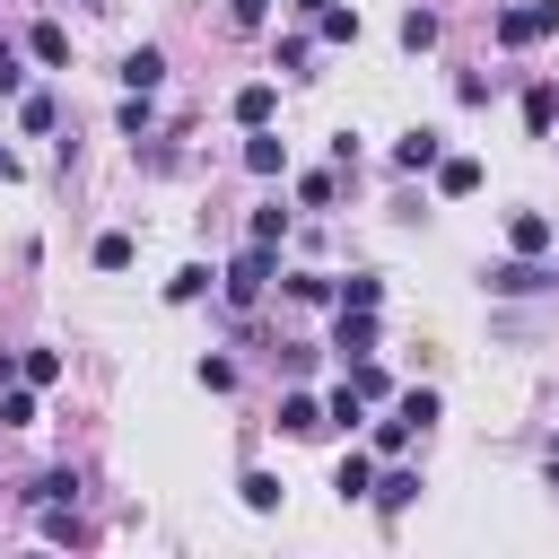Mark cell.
Returning a JSON list of instances; mask_svg holds the SVG:
<instances>
[{
    "instance_id": "obj_13",
    "label": "cell",
    "mask_w": 559,
    "mask_h": 559,
    "mask_svg": "<svg viewBox=\"0 0 559 559\" xmlns=\"http://www.w3.org/2000/svg\"><path fill=\"white\" fill-rule=\"evenodd\" d=\"M17 122H26V131H52V122H61V105H52L44 87H26V96H17Z\"/></svg>"
},
{
    "instance_id": "obj_19",
    "label": "cell",
    "mask_w": 559,
    "mask_h": 559,
    "mask_svg": "<svg viewBox=\"0 0 559 559\" xmlns=\"http://www.w3.org/2000/svg\"><path fill=\"white\" fill-rule=\"evenodd\" d=\"M349 384H358V393H367V402H384V393H393V376H384V367H376V358H349Z\"/></svg>"
},
{
    "instance_id": "obj_1",
    "label": "cell",
    "mask_w": 559,
    "mask_h": 559,
    "mask_svg": "<svg viewBox=\"0 0 559 559\" xmlns=\"http://www.w3.org/2000/svg\"><path fill=\"white\" fill-rule=\"evenodd\" d=\"M542 35H559V0H507V9H498V44H507V52H524V44H542Z\"/></svg>"
},
{
    "instance_id": "obj_3",
    "label": "cell",
    "mask_w": 559,
    "mask_h": 559,
    "mask_svg": "<svg viewBox=\"0 0 559 559\" xmlns=\"http://www.w3.org/2000/svg\"><path fill=\"white\" fill-rule=\"evenodd\" d=\"M489 288H498V297H542V288H559V271H542L533 253H515V262L489 271Z\"/></svg>"
},
{
    "instance_id": "obj_16",
    "label": "cell",
    "mask_w": 559,
    "mask_h": 559,
    "mask_svg": "<svg viewBox=\"0 0 559 559\" xmlns=\"http://www.w3.org/2000/svg\"><path fill=\"white\" fill-rule=\"evenodd\" d=\"M314 26H323V44H358V9H341V0H332Z\"/></svg>"
},
{
    "instance_id": "obj_24",
    "label": "cell",
    "mask_w": 559,
    "mask_h": 559,
    "mask_svg": "<svg viewBox=\"0 0 559 559\" xmlns=\"http://www.w3.org/2000/svg\"><path fill=\"white\" fill-rule=\"evenodd\" d=\"M26 498H35V507H52V498H79V472H44Z\"/></svg>"
},
{
    "instance_id": "obj_33",
    "label": "cell",
    "mask_w": 559,
    "mask_h": 559,
    "mask_svg": "<svg viewBox=\"0 0 559 559\" xmlns=\"http://www.w3.org/2000/svg\"><path fill=\"white\" fill-rule=\"evenodd\" d=\"M35 419V393H0V428H26Z\"/></svg>"
},
{
    "instance_id": "obj_28",
    "label": "cell",
    "mask_w": 559,
    "mask_h": 559,
    "mask_svg": "<svg viewBox=\"0 0 559 559\" xmlns=\"http://www.w3.org/2000/svg\"><path fill=\"white\" fill-rule=\"evenodd\" d=\"M306 61H314V44H306V35H280V70H297V79H306Z\"/></svg>"
},
{
    "instance_id": "obj_34",
    "label": "cell",
    "mask_w": 559,
    "mask_h": 559,
    "mask_svg": "<svg viewBox=\"0 0 559 559\" xmlns=\"http://www.w3.org/2000/svg\"><path fill=\"white\" fill-rule=\"evenodd\" d=\"M0 96H26V70H17V52L0 44Z\"/></svg>"
},
{
    "instance_id": "obj_14",
    "label": "cell",
    "mask_w": 559,
    "mask_h": 559,
    "mask_svg": "<svg viewBox=\"0 0 559 559\" xmlns=\"http://www.w3.org/2000/svg\"><path fill=\"white\" fill-rule=\"evenodd\" d=\"M280 288H288V297H297V306H323V297H341V288H332V280H323V271H288V280H280Z\"/></svg>"
},
{
    "instance_id": "obj_26",
    "label": "cell",
    "mask_w": 559,
    "mask_h": 559,
    "mask_svg": "<svg viewBox=\"0 0 559 559\" xmlns=\"http://www.w3.org/2000/svg\"><path fill=\"white\" fill-rule=\"evenodd\" d=\"M524 122H533V131H550V122H559V96H550V87H533V96H524Z\"/></svg>"
},
{
    "instance_id": "obj_21",
    "label": "cell",
    "mask_w": 559,
    "mask_h": 559,
    "mask_svg": "<svg viewBox=\"0 0 559 559\" xmlns=\"http://www.w3.org/2000/svg\"><path fill=\"white\" fill-rule=\"evenodd\" d=\"M96 271H131V236H122V227L96 236Z\"/></svg>"
},
{
    "instance_id": "obj_25",
    "label": "cell",
    "mask_w": 559,
    "mask_h": 559,
    "mask_svg": "<svg viewBox=\"0 0 559 559\" xmlns=\"http://www.w3.org/2000/svg\"><path fill=\"white\" fill-rule=\"evenodd\" d=\"M402 44H411V52H428V44H437V17H428V9H411V17H402Z\"/></svg>"
},
{
    "instance_id": "obj_10",
    "label": "cell",
    "mask_w": 559,
    "mask_h": 559,
    "mask_svg": "<svg viewBox=\"0 0 559 559\" xmlns=\"http://www.w3.org/2000/svg\"><path fill=\"white\" fill-rule=\"evenodd\" d=\"M393 166H402V175H428V166H437V131H411V140H393Z\"/></svg>"
},
{
    "instance_id": "obj_35",
    "label": "cell",
    "mask_w": 559,
    "mask_h": 559,
    "mask_svg": "<svg viewBox=\"0 0 559 559\" xmlns=\"http://www.w3.org/2000/svg\"><path fill=\"white\" fill-rule=\"evenodd\" d=\"M227 17H236V26H245V35H253V26H262V17H271V0H227Z\"/></svg>"
},
{
    "instance_id": "obj_30",
    "label": "cell",
    "mask_w": 559,
    "mask_h": 559,
    "mask_svg": "<svg viewBox=\"0 0 559 559\" xmlns=\"http://www.w3.org/2000/svg\"><path fill=\"white\" fill-rule=\"evenodd\" d=\"M332 192H341L332 175H306V183H297V201H306V210H332Z\"/></svg>"
},
{
    "instance_id": "obj_5",
    "label": "cell",
    "mask_w": 559,
    "mask_h": 559,
    "mask_svg": "<svg viewBox=\"0 0 559 559\" xmlns=\"http://www.w3.org/2000/svg\"><path fill=\"white\" fill-rule=\"evenodd\" d=\"M114 79H122V87H131V96H148V87H157V79H166V52H157V44H131V52H122V70H114Z\"/></svg>"
},
{
    "instance_id": "obj_22",
    "label": "cell",
    "mask_w": 559,
    "mask_h": 559,
    "mask_svg": "<svg viewBox=\"0 0 559 559\" xmlns=\"http://www.w3.org/2000/svg\"><path fill=\"white\" fill-rule=\"evenodd\" d=\"M376 297H384L376 271H349V280H341V306H376Z\"/></svg>"
},
{
    "instance_id": "obj_32",
    "label": "cell",
    "mask_w": 559,
    "mask_h": 559,
    "mask_svg": "<svg viewBox=\"0 0 559 559\" xmlns=\"http://www.w3.org/2000/svg\"><path fill=\"white\" fill-rule=\"evenodd\" d=\"M402 445H411V419H402V411H393V419H384V428H376V454H402Z\"/></svg>"
},
{
    "instance_id": "obj_20",
    "label": "cell",
    "mask_w": 559,
    "mask_h": 559,
    "mask_svg": "<svg viewBox=\"0 0 559 559\" xmlns=\"http://www.w3.org/2000/svg\"><path fill=\"white\" fill-rule=\"evenodd\" d=\"M236 489H245V507H253V515H271V507H280V480H271V472H245Z\"/></svg>"
},
{
    "instance_id": "obj_12",
    "label": "cell",
    "mask_w": 559,
    "mask_h": 559,
    "mask_svg": "<svg viewBox=\"0 0 559 559\" xmlns=\"http://www.w3.org/2000/svg\"><path fill=\"white\" fill-rule=\"evenodd\" d=\"M367 498H376V507H384V515H402V507H411V498H419V472H384V480H376V489H367Z\"/></svg>"
},
{
    "instance_id": "obj_6",
    "label": "cell",
    "mask_w": 559,
    "mask_h": 559,
    "mask_svg": "<svg viewBox=\"0 0 559 559\" xmlns=\"http://www.w3.org/2000/svg\"><path fill=\"white\" fill-rule=\"evenodd\" d=\"M280 428H288V437H323V428H332V411H323L314 393H288V402H280Z\"/></svg>"
},
{
    "instance_id": "obj_23",
    "label": "cell",
    "mask_w": 559,
    "mask_h": 559,
    "mask_svg": "<svg viewBox=\"0 0 559 559\" xmlns=\"http://www.w3.org/2000/svg\"><path fill=\"white\" fill-rule=\"evenodd\" d=\"M393 411H402V419H411V428H428V419H437V393H428V384H411V393H402V402H393Z\"/></svg>"
},
{
    "instance_id": "obj_27",
    "label": "cell",
    "mask_w": 559,
    "mask_h": 559,
    "mask_svg": "<svg viewBox=\"0 0 559 559\" xmlns=\"http://www.w3.org/2000/svg\"><path fill=\"white\" fill-rule=\"evenodd\" d=\"M323 411H332V419H341V428H358V411H367V393H358V384H341V393H332V402H323Z\"/></svg>"
},
{
    "instance_id": "obj_18",
    "label": "cell",
    "mask_w": 559,
    "mask_h": 559,
    "mask_svg": "<svg viewBox=\"0 0 559 559\" xmlns=\"http://www.w3.org/2000/svg\"><path fill=\"white\" fill-rule=\"evenodd\" d=\"M201 288H210V271H201V262H183V271H175V280H166V306H192V297H201Z\"/></svg>"
},
{
    "instance_id": "obj_37",
    "label": "cell",
    "mask_w": 559,
    "mask_h": 559,
    "mask_svg": "<svg viewBox=\"0 0 559 559\" xmlns=\"http://www.w3.org/2000/svg\"><path fill=\"white\" fill-rule=\"evenodd\" d=\"M288 9H306V17H323V9H332V0H288Z\"/></svg>"
},
{
    "instance_id": "obj_29",
    "label": "cell",
    "mask_w": 559,
    "mask_h": 559,
    "mask_svg": "<svg viewBox=\"0 0 559 559\" xmlns=\"http://www.w3.org/2000/svg\"><path fill=\"white\" fill-rule=\"evenodd\" d=\"M114 122H122V140H148V96H131V105H122Z\"/></svg>"
},
{
    "instance_id": "obj_36",
    "label": "cell",
    "mask_w": 559,
    "mask_h": 559,
    "mask_svg": "<svg viewBox=\"0 0 559 559\" xmlns=\"http://www.w3.org/2000/svg\"><path fill=\"white\" fill-rule=\"evenodd\" d=\"M0 183H17V157H9V148H0Z\"/></svg>"
},
{
    "instance_id": "obj_11",
    "label": "cell",
    "mask_w": 559,
    "mask_h": 559,
    "mask_svg": "<svg viewBox=\"0 0 559 559\" xmlns=\"http://www.w3.org/2000/svg\"><path fill=\"white\" fill-rule=\"evenodd\" d=\"M437 192H445V201L480 192V166H472V157H437Z\"/></svg>"
},
{
    "instance_id": "obj_7",
    "label": "cell",
    "mask_w": 559,
    "mask_h": 559,
    "mask_svg": "<svg viewBox=\"0 0 559 559\" xmlns=\"http://www.w3.org/2000/svg\"><path fill=\"white\" fill-rule=\"evenodd\" d=\"M271 114H280V87H271V79H253V87H236V122H245V131H262Z\"/></svg>"
},
{
    "instance_id": "obj_17",
    "label": "cell",
    "mask_w": 559,
    "mask_h": 559,
    "mask_svg": "<svg viewBox=\"0 0 559 559\" xmlns=\"http://www.w3.org/2000/svg\"><path fill=\"white\" fill-rule=\"evenodd\" d=\"M26 44H35V61H52V70H61V61H70V35H61V26H52V17H44V26H35V35H26Z\"/></svg>"
},
{
    "instance_id": "obj_31",
    "label": "cell",
    "mask_w": 559,
    "mask_h": 559,
    "mask_svg": "<svg viewBox=\"0 0 559 559\" xmlns=\"http://www.w3.org/2000/svg\"><path fill=\"white\" fill-rule=\"evenodd\" d=\"M288 236V210H253V245H280Z\"/></svg>"
},
{
    "instance_id": "obj_9",
    "label": "cell",
    "mask_w": 559,
    "mask_h": 559,
    "mask_svg": "<svg viewBox=\"0 0 559 559\" xmlns=\"http://www.w3.org/2000/svg\"><path fill=\"white\" fill-rule=\"evenodd\" d=\"M507 245H515V253H550V218H542V210H515V218H507Z\"/></svg>"
},
{
    "instance_id": "obj_4",
    "label": "cell",
    "mask_w": 559,
    "mask_h": 559,
    "mask_svg": "<svg viewBox=\"0 0 559 559\" xmlns=\"http://www.w3.org/2000/svg\"><path fill=\"white\" fill-rule=\"evenodd\" d=\"M332 349H341V358H376V306H341Z\"/></svg>"
},
{
    "instance_id": "obj_2",
    "label": "cell",
    "mask_w": 559,
    "mask_h": 559,
    "mask_svg": "<svg viewBox=\"0 0 559 559\" xmlns=\"http://www.w3.org/2000/svg\"><path fill=\"white\" fill-rule=\"evenodd\" d=\"M271 253H280V245H245V253L227 262V306H253V297L271 288Z\"/></svg>"
},
{
    "instance_id": "obj_38",
    "label": "cell",
    "mask_w": 559,
    "mask_h": 559,
    "mask_svg": "<svg viewBox=\"0 0 559 559\" xmlns=\"http://www.w3.org/2000/svg\"><path fill=\"white\" fill-rule=\"evenodd\" d=\"M87 9H114V0H87Z\"/></svg>"
},
{
    "instance_id": "obj_15",
    "label": "cell",
    "mask_w": 559,
    "mask_h": 559,
    "mask_svg": "<svg viewBox=\"0 0 559 559\" xmlns=\"http://www.w3.org/2000/svg\"><path fill=\"white\" fill-rule=\"evenodd\" d=\"M332 489H341V498H367V489H376V472H367V454H341V472H332Z\"/></svg>"
},
{
    "instance_id": "obj_8",
    "label": "cell",
    "mask_w": 559,
    "mask_h": 559,
    "mask_svg": "<svg viewBox=\"0 0 559 559\" xmlns=\"http://www.w3.org/2000/svg\"><path fill=\"white\" fill-rule=\"evenodd\" d=\"M245 166H253V175H288V140H280V131L262 122V131L245 140Z\"/></svg>"
}]
</instances>
